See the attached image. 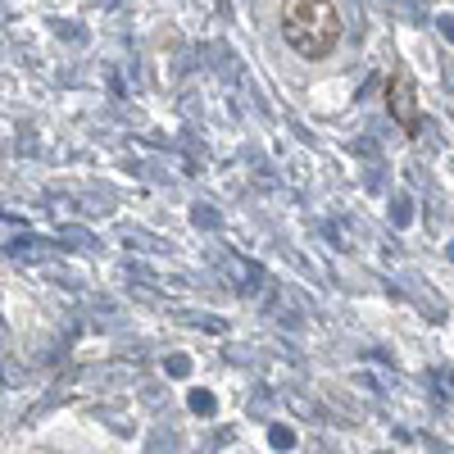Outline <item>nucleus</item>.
<instances>
[{
	"label": "nucleus",
	"mask_w": 454,
	"mask_h": 454,
	"mask_svg": "<svg viewBox=\"0 0 454 454\" xmlns=\"http://www.w3.org/2000/svg\"><path fill=\"white\" fill-rule=\"evenodd\" d=\"M441 382H445V387H450V391H454V372H445V377H441Z\"/></svg>",
	"instance_id": "nucleus-10"
},
{
	"label": "nucleus",
	"mask_w": 454,
	"mask_h": 454,
	"mask_svg": "<svg viewBox=\"0 0 454 454\" xmlns=\"http://www.w3.org/2000/svg\"><path fill=\"white\" fill-rule=\"evenodd\" d=\"M196 223H200V227H214V223H218V214H214L209 205H196Z\"/></svg>",
	"instance_id": "nucleus-8"
},
{
	"label": "nucleus",
	"mask_w": 454,
	"mask_h": 454,
	"mask_svg": "<svg viewBox=\"0 0 454 454\" xmlns=\"http://www.w3.org/2000/svg\"><path fill=\"white\" fill-rule=\"evenodd\" d=\"M286 404H291V409L300 413V419H314V413H318V409H314V404H309L305 395H295V391H286Z\"/></svg>",
	"instance_id": "nucleus-4"
},
{
	"label": "nucleus",
	"mask_w": 454,
	"mask_h": 454,
	"mask_svg": "<svg viewBox=\"0 0 454 454\" xmlns=\"http://www.w3.org/2000/svg\"><path fill=\"white\" fill-rule=\"evenodd\" d=\"M168 377H186V372H192V359H186V355H168Z\"/></svg>",
	"instance_id": "nucleus-6"
},
{
	"label": "nucleus",
	"mask_w": 454,
	"mask_h": 454,
	"mask_svg": "<svg viewBox=\"0 0 454 454\" xmlns=\"http://www.w3.org/2000/svg\"><path fill=\"white\" fill-rule=\"evenodd\" d=\"M192 413H214V395L209 391H192Z\"/></svg>",
	"instance_id": "nucleus-7"
},
{
	"label": "nucleus",
	"mask_w": 454,
	"mask_h": 454,
	"mask_svg": "<svg viewBox=\"0 0 454 454\" xmlns=\"http://www.w3.org/2000/svg\"><path fill=\"white\" fill-rule=\"evenodd\" d=\"M436 27H441L445 42H454V14H441V19H436Z\"/></svg>",
	"instance_id": "nucleus-9"
},
{
	"label": "nucleus",
	"mask_w": 454,
	"mask_h": 454,
	"mask_svg": "<svg viewBox=\"0 0 454 454\" xmlns=\"http://www.w3.org/2000/svg\"><path fill=\"white\" fill-rule=\"evenodd\" d=\"M273 318H278V323H286V327H300V314L286 305V300H273Z\"/></svg>",
	"instance_id": "nucleus-3"
},
{
	"label": "nucleus",
	"mask_w": 454,
	"mask_h": 454,
	"mask_svg": "<svg viewBox=\"0 0 454 454\" xmlns=\"http://www.w3.org/2000/svg\"><path fill=\"white\" fill-rule=\"evenodd\" d=\"M227 273H232V282H237V291H241V295H263V291H269V278H263L259 263L227 259Z\"/></svg>",
	"instance_id": "nucleus-1"
},
{
	"label": "nucleus",
	"mask_w": 454,
	"mask_h": 454,
	"mask_svg": "<svg viewBox=\"0 0 454 454\" xmlns=\"http://www.w3.org/2000/svg\"><path fill=\"white\" fill-rule=\"evenodd\" d=\"M450 259H454V241H450Z\"/></svg>",
	"instance_id": "nucleus-11"
},
{
	"label": "nucleus",
	"mask_w": 454,
	"mask_h": 454,
	"mask_svg": "<svg viewBox=\"0 0 454 454\" xmlns=\"http://www.w3.org/2000/svg\"><path fill=\"white\" fill-rule=\"evenodd\" d=\"M269 441H273V450H291V445H295V432H291V427H273Z\"/></svg>",
	"instance_id": "nucleus-5"
},
{
	"label": "nucleus",
	"mask_w": 454,
	"mask_h": 454,
	"mask_svg": "<svg viewBox=\"0 0 454 454\" xmlns=\"http://www.w3.org/2000/svg\"><path fill=\"white\" fill-rule=\"evenodd\" d=\"M391 223H395V227H409V223H413V200H409L404 192L391 196Z\"/></svg>",
	"instance_id": "nucleus-2"
}]
</instances>
